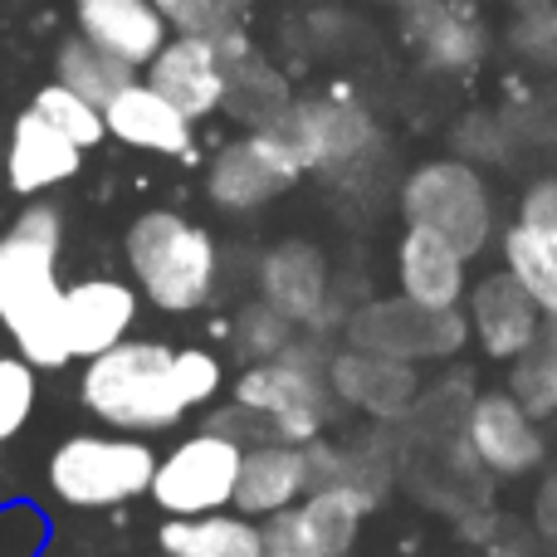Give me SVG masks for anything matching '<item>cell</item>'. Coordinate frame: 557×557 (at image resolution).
<instances>
[{
    "label": "cell",
    "mask_w": 557,
    "mask_h": 557,
    "mask_svg": "<svg viewBox=\"0 0 557 557\" xmlns=\"http://www.w3.org/2000/svg\"><path fill=\"white\" fill-rule=\"evenodd\" d=\"M327 382H333V396L357 411L376 416V421H401V416L416 411V396H421V382H416V367L401 362V357L386 352H367V347H347V352L327 357Z\"/></svg>",
    "instance_id": "cell-17"
},
{
    "label": "cell",
    "mask_w": 557,
    "mask_h": 557,
    "mask_svg": "<svg viewBox=\"0 0 557 557\" xmlns=\"http://www.w3.org/2000/svg\"><path fill=\"white\" fill-rule=\"evenodd\" d=\"M245 470V441L221 425L186 435L182 445L157 460L152 474V504L166 519H196V513H221L235 509V490H240Z\"/></svg>",
    "instance_id": "cell-7"
},
{
    "label": "cell",
    "mask_w": 557,
    "mask_h": 557,
    "mask_svg": "<svg viewBox=\"0 0 557 557\" xmlns=\"http://www.w3.org/2000/svg\"><path fill=\"white\" fill-rule=\"evenodd\" d=\"M260 298L284 318H294L298 327H323L327 298H333V274H327L323 250L308 240H284L274 250H264Z\"/></svg>",
    "instance_id": "cell-21"
},
{
    "label": "cell",
    "mask_w": 557,
    "mask_h": 557,
    "mask_svg": "<svg viewBox=\"0 0 557 557\" xmlns=\"http://www.w3.org/2000/svg\"><path fill=\"white\" fill-rule=\"evenodd\" d=\"M29 108H35L45 123H54L59 133L69 137V143H78L84 152H94L98 143H108V117L98 103H88L84 94H74L69 84H59V78H49L45 88H39L35 98H29Z\"/></svg>",
    "instance_id": "cell-28"
},
{
    "label": "cell",
    "mask_w": 557,
    "mask_h": 557,
    "mask_svg": "<svg viewBox=\"0 0 557 557\" xmlns=\"http://www.w3.org/2000/svg\"><path fill=\"white\" fill-rule=\"evenodd\" d=\"M298 176H308L304 157L294 152L284 127L278 123L245 127L240 137H231L211 157V166H206V196L225 215H255L270 201H278Z\"/></svg>",
    "instance_id": "cell-8"
},
{
    "label": "cell",
    "mask_w": 557,
    "mask_h": 557,
    "mask_svg": "<svg viewBox=\"0 0 557 557\" xmlns=\"http://www.w3.org/2000/svg\"><path fill=\"white\" fill-rule=\"evenodd\" d=\"M294 318H284L278 308H270L260 298V304H245L240 313H235V347H240L245 362H270L278 357L284 347H294Z\"/></svg>",
    "instance_id": "cell-31"
},
{
    "label": "cell",
    "mask_w": 557,
    "mask_h": 557,
    "mask_svg": "<svg viewBox=\"0 0 557 557\" xmlns=\"http://www.w3.org/2000/svg\"><path fill=\"white\" fill-rule=\"evenodd\" d=\"M308 490H313V480H308L304 445L264 441V445H255V450H245L235 513H245V519H274V513L294 509Z\"/></svg>",
    "instance_id": "cell-22"
},
{
    "label": "cell",
    "mask_w": 557,
    "mask_h": 557,
    "mask_svg": "<svg viewBox=\"0 0 557 557\" xmlns=\"http://www.w3.org/2000/svg\"><path fill=\"white\" fill-rule=\"evenodd\" d=\"M519 5H539V0H519Z\"/></svg>",
    "instance_id": "cell-36"
},
{
    "label": "cell",
    "mask_w": 557,
    "mask_h": 557,
    "mask_svg": "<svg viewBox=\"0 0 557 557\" xmlns=\"http://www.w3.org/2000/svg\"><path fill=\"white\" fill-rule=\"evenodd\" d=\"M137 284H123L113 274H88L64 284V347L69 357L88 362V357L117 347L137 323Z\"/></svg>",
    "instance_id": "cell-13"
},
{
    "label": "cell",
    "mask_w": 557,
    "mask_h": 557,
    "mask_svg": "<svg viewBox=\"0 0 557 557\" xmlns=\"http://www.w3.org/2000/svg\"><path fill=\"white\" fill-rule=\"evenodd\" d=\"M465 255L455 250L450 240H441L435 231H421V225H406L401 245H396V278H401V294L416 298L425 308H460L465 288Z\"/></svg>",
    "instance_id": "cell-23"
},
{
    "label": "cell",
    "mask_w": 557,
    "mask_h": 557,
    "mask_svg": "<svg viewBox=\"0 0 557 557\" xmlns=\"http://www.w3.org/2000/svg\"><path fill=\"white\" fill-rule=\"evenodd\" d=\"M504 270L539 298L543 313H557V176L523 191L519 221L504 235Z\"/></svg>",
    "instance_id": "cell-14"
},
{
    "label": "cell",
    "mask_w": 557,
    "mask_h": 557,
    "mask_svg": "<svg viewBox=\"0 0 557 557\" xmlns=\"http://www.w3.org/2000/svg\"><path fill=\"white\" fill-rule=\"evenodd\" d=\"M162 557H172V553H162Z\"/></svg>",
    "instance_id": "cell-38"
},
{
    "label": "cell",
    "mask_w": 557,
    "mask_h": 557,
    "mask_svg": "<svg viewBox=\"0 0 557 557\" xmlns=\"http://www.w3.org/2000/svg\"><path fill=\"white\" fill-rule=\"evenodd\" d=\"M333 382L327 362L304 343L284 347L270 362H250L235 382V406L264 431V441L313 445L333 421Z\"/></svg>",
    "instance_id": "cell-4"
},
{
    "label": "cell",
    "mask_w": 557,
    "mask_h": 557,
    "mask_svg": "<svg viewBox=\"0 0 557 557\" xmlns=\"http://www.w3.org/2000/svg\"><path fill=\"white\" fill-rule=\"evenodd\" d=\"M157 460L162 455L147 445V435H69L49 455V490L69 509H117L152 490Z\"/></svg>",
    "instance_id": "cell-5"
},
{
    "label": "cell",
    "mask_w": 557,
    "mask_h": 557,
    "mask_svg": "<svg viewBox=\"0 0 557 557\" xmlns=\"http://www.w3.org/2000/svg\"><path fill=\"white\" fill-rule=\"evenodd\" d=\"M0 186H5V176H0Z\"/></svg>",
    "instance_id": "cell-37"
},
{
    "label": "cell",
    "mask_w": 557,
    "mask_h": 557,
    "mask_svg": "<svg viewBox=\"0 0 557 557\" xmlns=\"http://www.w3.org/2000/svg\"><path fill=\"white\" fill-rule=\"evenodd\" d=\"M54 78L59 84H69L74 94H84L88 103H98L103 108L108 98H117L133 78H143L137 69H127L123 59H113V54H103L98 45H88L84 35H64L59 39V49H54Z\"/></svg>",
    "instance_id": "cell-27"
},
{
    "label": "cell",
    "mask_w": 557,
    "mask_h": 557,
    "mask_svg": "<svg viewBox=\"0 0 557 557\" xmlns=\"http://www.w3.org/2000/svg\"><path fill=\"white\" fill-rule=\"evenodd\" d=\"M59 250H64V211L45 196L29 201L0 235V327L35 372H59L74 362L64 347Z\"/></svg>",
    "instance_id": "cell-2"
},
{
    "label": "cell",
    "mask_w": 557,
    "mask_h": 557,
    "mask_svg": "<svg viewBox=\"0 0 557 557\" xmlns=\"http://www.w3.org/2000/svg\"><path fill=\"white\" fill-rule=\"evenodd\" d=\"M509 392L519 396L533 416H553L557 411V313L543 318L539 343H533L523 357H513Z\"/></svg>",
    "instance_id": "cell-30"
},
{
    "label": "cell",
    "mask_w": 557,
    "mask_h": 557,
    "mask_svg": "<svg viewBox=\"0 0 557 557\" xmlns=\"http://www.w3.org/2000/svg\"><path fill=\"white\" fill-rule=\"evenodd\" d=\"M465 445L494 474H529L543 465V431L539 416L513 392H484L470 401Z\"/></svg>",
    "instance_id": "cell-12"
},
{
    "label": "cell",
    "mask_w": 557,
    "mask_h": 557,
    "mask_svg": "<svg viewBox=\"0 0 557 557\" xmlns=\"http://www.w3.org/2000/svg\"><path fill=\"white\" fill-rule=\"evenodd\" d=\"M288 103H294V88H288V78L278 74L270 59L255 49L250 59H240V64L231 69V94H225V113L235 117V123L245 127H270L278 117L288 113Z\"/></svg>",
    "instance_id": "cell-26"
},
{
    "label": "cell",
    "mask_w": 557,
    "mask_h": 557,
    "mask_svg": "<svg viewBox=\"0 0 557 557\" xmlns=\"http://www.w3.org/2000/svg\"><path fill=\"white\" fill-rule=\"evenodd\" d=\"M288 133L294 152L304 157V172L318 176H357L376 152H382V133L376 117L347 94H323V98H294L288 113L278 117Z\"/></svg>",
    "instance_id": "cell-9"
},
{
    "label": "cell",
    "mask_w": 557,
    "mask_h": 557,
    "mask_svg": "<svg viewBox=\"0 0 557 557\" xmlns=\"http://www.w3.org/2000/svg\"><path fill=\"white\" fill-rule=\"evenodd\" d=\"M137 294L162 313H196L221 284V245L182 211H143L123 235Z\"/></svg>",
    "instance_id": "cell-3"
},
{
    "label": "cell",
    "mask_w": 557,
    "mask_h": 557,
    "mask_svg": "<svg viewBox=\"0 0 557 557\" xmlns=\"http://www.w3.org/2000/svg\"><path fill=\"white\" fill-rule=\"evenodd\" d=\"M401 215L406 225H421V231H435L441 240H450L465 260L480 255L494 235L490 186L460 157H441V162L416 166L401 182Z\"/></svg>",
    "instance_id": "cell-6"
},
{
    "label": "cell",
    "mask_w": 557,
    "mask_h": 557,
    "mask_svg": "<svg viewBox=\"0 0 557 557\" xmlns=\"http://www.w3.org/2000/svg\"><path fill=\"white\" fill-rule=\"evenodd\" d=\"M372 494L357 490V484H323V490H308L294 504L304 533L313 539V548L323 557H343L362 533V519L372 513Z\"/></svg>",
    "instance_id": "cell-25"
},
{
    "label": "cell",
    "mask_w": 557,
    "mask_h": 557,
    "mask_svg": "<svg viewBox=\"0 0 557 557\" xmlns=\"http://www.w3.org/2000/svg\"><path fill=\"white\" fill-rule=\"evenodd\" d=\"M543 318L548 313L539 308V298H533L509 270L480 278V284L470 288V333L480 337L490 357H504V362L523 357L533 343H539Z\"/></svg>",
    "instance_id": "cell-20"
},
{
    "label": "cell",
    "mask_w": 557,
    "mask_h": 557,
    "mask_svg": "<svg viewBox=\"0 0 557 557\" xmlns=\"http://www.w3.org/2000/svg\"><path fill=\"white\" fill-rule=\"evenodd\" d=\"M162 10V20L172 25V35H201V39H221V35H240L250 29L260 0H152Z\"/></svg>",
    "instance_id": "cell-29"
},
{
    "label": "cell",
    "mask_w": 557,
    "mask_h": 557,
    "mask_svg": "<svg viewBox=\"0 0 557 557\" xmlns=\"http://www.w3.org/2000/svg\"><path fill=\"white\" fill-rule=\"evenodd\" d=\"M78 166H84V147L69 143V137L59 133L54 123H45L35 108L15 113L10 137H5V162H0V176H5L10 191L25 196V201H39L45 191L74 182Z\"/></svg>",
    "instance_id": "cell-16"
},
{
    "label": "cell",
    "mask_w": 557,
    "mask_h": 557,
    "mask_svg": "<svg viewBox=\"0 0 557 557\" xmlns=\"http://www.w3.org/2000/svg\"><path fill=\"white\" fill-rule=\"evenodd\" d=\"M143 78L166 94L191 123L225 113V94H231V59H225L221 39L201 35H172L162 54L143 69Z\"/></svg>",
    "instance_id": "cell-11"
},
{
    "label": "cell",
    "mask_w": 557,
    "mask_h": 557,
    "mask_svg": "<svg viewBox=\"0 0 557 557\" xmlns=\"http://www.w3.org/2000/svg\"><path fill=\"white\" fill-rule=\"evenodd\" d=\"M513 49H519L529 64L557 69V0L519 5V20H513Z\"/></svg>",
    "instance_id": "cell-33"
},
{
    "label": "cell",
    "mask_w": 557,
    "mask_h": 557,
    "mask_svg": "<svg viewBox=\"0 0 557 557\" xmlns=\"http://www.w3.org/2000/svg\"><path fill=\"white\" fill-rule=\"evenodd\" d=\"M74 29L103 54L137 69V74L172 39V25L162 20V10L152 0H74Z\"/></svg>",
    "instance_id": "cell-19"
},
{
    "label": "cell",
    "mask_w": 557,
    "mask_h": 557,
    "mask_svg": "<svg viewBox=\"0 0 557 557\" xmlns=\"http://www.w3.org/2000/svg\"><path fill=\"white\" fill-rule=\"evenodd\" d=\"M401 29L406 45L445 74H470L490 49L484 20L470 0H401Z\"/></svg>",
    "instance_id": "cell-15"
},
{
    "label": "cell",
    "mask_w": 557,
    "mask_h": 557,
    "mask_svg": "<svg viewBox=\"0 0 557 557\" xmlns=\"http://www.w3.org/2000/svg\"><path fill=\"white\" fill-rule=\"evenodd\" d=\"M35 396H39L35 367H29L20 352L0 357V455H5V445L29 425V416H35Z\"/></svg>",
    "instance_id": "cell-32"
},
{
    "label": "cell",
    "mask_w": 557,
    "mask_h": 557,
    "mask_svg": "<svg viewBox=\"0 0 557 557\" xmlns=\"http://www.w3.org/2000/svg\"><path fill=\"white\" fill-rule=\"evenodd\" d=\"M539 513H543V529L557 533V480L543 490V504H539Z\"/></svg>",
    "instance_id": "cell-35"
},
{
    "label": "cell",
    "mask_w": 557,
    "mask_h": 557,
    "mask_svg": "<svg viewBox=\"0 0 557 557\" xmlns=\"http://www.w3.org/2000/svg\"><path fill=\"white\" fill-rule=\"evenodd\" d=\"M103 117H108V137L133 147V152L191 157L196 147V123L166 94H157L147 78H133L117 98H108Z\"/></svg>",
    "instance_id": "cell-18"
},
{
    "label": "cell",
    "mask_w": 557,
    "mask_h": 557,
    "mask_svg": "<svg viewBox=\"0 0 557 557\" xmlns=\"http://www.w3.org/2000/svg\"><path fill=\"white\" fill-rule=\"evenodd\" d=\"M225 386V367L206 347H166L157 337H123L88 357L78 376L84 406L123 435H157L211 406Z\"/></svg>",
    "instance_id": "cell-1"
},
{
    "label": "cell",
    "mask_w": 557,
    "mask_h": 557,
    "mask_svg": "<svg viewBox=\"0 0 557 557\" xmlns=\"http://www.w3.org/2000/svg\"><path fill=\"white\" fill-rule=\"evenodd\" d=\"M470 337V318L460 308H425L416 298H376L347 318V343L367 352H386L401 362H441L455 357Z\"/></svg>",
    "instance_id": "cell-10"
},
{
    "label": "cell",
    "mask_w": 557,
    "mask_h": 557,
    "mask_svg": "<svg viewBox=\"0 0 557 557\" xmlns=\"http://www.w3.org/2000/svg\"><path fill=\"white\" fill-rule=\"evenodd\" d=\"M264 557H323L298 523V509H284L264 523Z\"/></svg>",
    "instance_id": "cell-34"
},
{
    "label": "cell",
    "mask_w": 557,
    "mask_h": 557,
    "mask_svg": "<svg viewBox=\"0 0 557 557\" xmlns=\"http://www.w3.org/2000/svg\"><path fill=\"white\" fill-rule=\"evenodd\" d=\"M157 548L172 557H264V529L235 509L166 519L157 529Z\"/></svg>",
    "instance_id": "cell-24"
}]
</instances>
